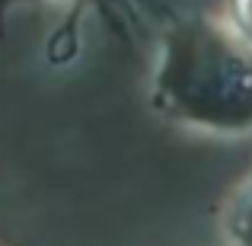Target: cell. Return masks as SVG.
<instances>
[{
    "label": "cell",
    "instance_id": "cell-1",
    "mask_svg": "<svg viewBox=\"0 0 252 246\" xmlns=\"http://www.w3.org/2000/svg\"><path fill=\"white\" fill-rule=\"evenodd\" d=\"M154 96L179 122L243 128L252 122V51L214 23H182L163 42Z\"/></svg>",
    "mask_w": 252,
    "mask_h": 246
},
{
    "label": "cell",
    "instance_id": "cell-2",
    "mask_svg": "<svg viewBox=\"0 0 252 246\" xmlns=\"http://www.w3.org/2000/svg\"><path fill=\"white\" fill-rule=\"evenodd\" d=\"M230 237L236 246H252V182L240 195L233 214H230Z\"/></svg>",
    "mask_w": 252,
    "mask_h": 246
},
{
    "label": "cell",
    "instance_id": "cell-3",
    "mask_svg": "<svg viewBox=\"0 0 252 246\" xmlns=\"http://www.w3.org/2000/svg\"><path fill=\"white\" fill-rule=\"evenodd\" d=\"M233 19L243 42L252 45V0H233Z\"/></svg>",
    "mask_w": 252,
    "mask_h": 246
}]
</instances>
